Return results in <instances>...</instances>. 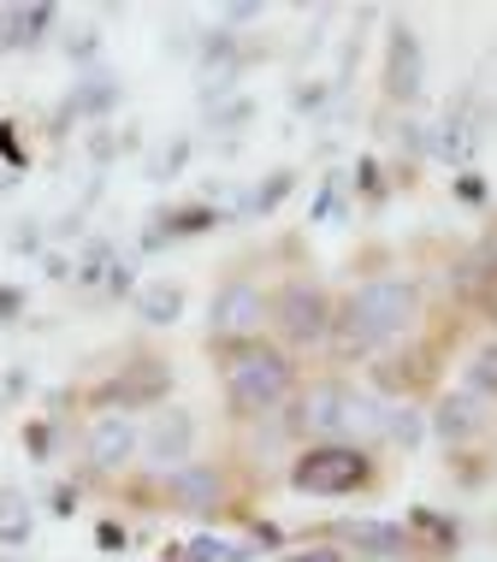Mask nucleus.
<instances>
[{
	"label": "nucleus",
	"mask_w": 497,
	"mask_h": 562,
	"mask_svg": "<svg viewBox=\"0 0 497 562\" xmlns=\"http://www.w3.org/2000/svg\"><path fill=\"white\" fill-rule=\"evenodd\" d=\"M420 321H427V291L409 272H373L361 279L350 296L338 302V321H331V361H380L391 349L415 344L420 338Z\"/></svg>",
	"instance_id": "f257e3e1"
},
{
	"label": "nucleus",
	"mask_w": 497,
	"mask_h": 562,
	"mask_svg": "<svg viewBox=\"0 0 497 562\" xmlns=\"http://www.w3.org/2000/svg\"><path fill=\"white\" fill-rule=\"evenodd\" d=\"M219 385H225V408L237 420H273L296 403V356L279 344H244V349H219Z\"/></svg>",
	"instance_id": "f03ea898"
},
{
	"label": "nucleus",
	"mask_w": 497,
	"mask_h": 562,
	"mask_svg": "<svg viewBox=\"0 0 497 562\" xmlns=\"http://www.w3.org/2000/svg\"><path fill=\"white\" fill-rule=\"evenodd\" d=\"M284 480L303 497H355L380 485V462L361 445H303Z\"/></svg>",
	"instance_id": "7ed1b4c3"
},
{
	"label": "nucleus",
	"mask_w": 497,
	"mask_h": 562,
	"mask_svg": "<svg viewBox=\"0 0 497 562\" xmlns=\"http://www.w3.org/2000/svg\"><path fill=\"white\" fill-rule=\"evenodd\" d=\"M267 326H273V291H261L255 279L231 272L214 291V302H207V344L244 349V344H261Z\"/></svg>",
	"instance_id": "20e7f679"
},
{
	"label": "nucleus",
	"mask_w": 497,
	"mask_h": 562,
	"mask_svg": "<svg viewBox=\"0 0 497 562\" xmlns=\"http://www.w3.org/2000/svg\"><path fill=\"white\" fill-rule=\"evenodd\" d=\"M331 321H338V296L320 279H284L273 291V326L284 349H326Z\"/></svg>",
	"instance_id": "39448f33"
},
{
	"label": "nucleus",
	"mask_w": 497,
	"mask_h": 562,
	"mask_svg": "<svg viewBox=\"0 0 497 562\" xmlns=\"http://www.w3.org/2000/svg\"><path fill=\"white\" fill-rule=\"evenodd\" d=\"M439 361H444V338H427V344L415 338L380 361H368V379L385 403H420L427 391H439Z\"/></svg>",
	"instance_id": "423d86ee"
},
{
	"label": "nucleus",
	"mask_w": 497,
	"mask_h": 562,
	"mask_svg": "<svg viewBox=\"0 0 497 562\" xmlns=\"http://www.w3.org/2000/svg\"><path fill=\"white\" fill-rule=\"evenodd\" d=\"M492 415H497V408L479 403L474 391L462 385V391H439V403H432L427 427H432V438L444 445L450 462H456V456H474V450L492 438Z\"/></svg>",
	"instance_id": "0eeeda50"
},
{
	"label": "nucleus",
	"mask_w": 497,
	"mask_h": 562,
	"mask_svg": "<svg viewBox=\"0 0 497 562\" xmlns=\"http://www.w3.org/2000/svg\"><path fill=\"white\" fill-rule=\"evenodd\" d=\"M380 89L391 108H415L427 95V42L409 19H391L385 30V66H380Z\"/></svg>",
	"instance_id": "6e6552de"
},
{
	"label": "nucleus",
	"mask_w": 497,
	"mask_h": 562,
	"mask_svg": "<svg viewBox=\"0 0 497 562\" xmlns=\"http://www.w3.org/2000/svg\"><path fill=\"white\" fill-rule=\"evenodd\" d=\"M343 403H350V385H343L338 373L308 379V385L296 391V403L284 408L291 438H308V445H343Z\"/></svg>",
	"instance_id": "1a4fd4ad"
},
{
	"label": "nucleus",
	"mask_w": 497,
	"mask_h": 562,
	"mask_svg": "<svg viewBox=\"0 0 497 562\" xmlns=\"http://www.w3.org/2000/svg\"><path fill=\"white\" fill-rule=\"evenodd\" d=\"M155 492L178 515H190V521H214V515L231 509V480H225L219 462H184V468H172V474H160Z\"/></svg>",
	"instance_id": "9d476101"
},
{
	"label": "nucleus",
	"mask_w": 497,
	"mask_h": 562,
	"mask_svg": "<svg viewBox=\"0 0 497 562\" xmlns=\"http://www.w3.org/2000/svg\"><path fill=\"white\" fill-rule=\"evenodd\" d=\"M172 397V368L160 356H137L131 368H118L108 385H95V403L101 415H131V408H166Z\"/></svg>",
	"instance_id": "9b49d317"
},
{
	"label": "nucleus",
	"mask_w": 497,
	"mask_h": 562,
	"mask_svg": "<svg viewBox=\"0 0 497 562\" xmlns=\"http://www.w3.org/2000/svg\"><path fill=\"white\" fill-rule=\"evenodd\" d=\"M137 450H143V427L131 415H95L89 420V432H83L89 474H125Z\"/></svg>",
	"instance_id": "f8f14e48"
},
{
	"label": "nucleus",
	"mask_w": 497,
	"mask_h": 562,
	"mask_svg": "<svg viewBox=\"0 0 497 562\" xmlns=\"http://www.w3.org/2000/svg\"><path fill=\"white\" fill-rule=\"evenodd\" d=\"M143 450H148V462H155L160 474L184 468L190 450H195V415H190V408H178V403H166L160 415L143 427Z\"/></svg>",
	"instance_id": "ddd939ff"
},
{
	"label": "nucleus",
	"mask_w": 497,
	"mask_h": 562,
	"mask_svg": "<svg viewBox=\"0 0 497 562\" xmlns=\"http://www.w3.org/2000/svg\"><path fill=\"white\" fill-rule=\"evenodd\" d=\"M450 291H456V302L468 314H479V321L497 326V267L486 261L479 243H468V249L456 255V267H450Z\"/></svg>",
	"instance_id": "4468645a"
},
{
	"label": "nucleus",
	"mask_w": 497,
	"mask_h": 562,
	"mask_svg": "<svg viewBox=\"0 0 497 562\" xmlns=\"http://www.w3.org/2000/svg\"><path fill=\"white\" fill-rule=\"evenodd\" d=\"M118 101H125V83L108 78V71H89L83 83H71V95H66V108H59L54 125L66 131V125H78V119H108Z\"/></svg>",
	"instance_id": "2eb2a0df"
},
{
	"label": "nucleus",
	"mask_w": 497,
	"mask_h": 562,
	"mask_svg": "<svg viewBox=\"0 0 497 562\" xmlns=\"http://www.w3.org/2000/svg\"><path fill=\"white\" fill-rule=\"evenodd\" d=\"M343 544H355L361 557H380V562H403L415 557V539L403 533V521H343L338 527Z\"/></svg>",
	"instance_id": "dca6fc26"
},
{
	"label": "nucleus",
	"mask_w": 497,
	"mask_h": 562,
	"mask_svg": "<svg viewBox=\"0 0 497 562\" xmlns=\"http://www.w3.org/2000/svg\"><path fill=\"white\" fill-rule=\"evenodd\" d=\"M385 397H368V391L350 385V403H343V445H361V450H380L385 445Z\"/></svg>",
	"instance_id": "f3484780"
},
{
	"label": "nucleus",
	"mask_w": 497,
	"mask_h": 562,
	"mask_svg": "<svg viewBox=\"0 0 497 562\" xmlns=\"http://www.w3.org/2000/svg\"><path fill=\"white\" fill-rule=\"evenodd\" d=\"M403 533L415 539V557H450V551H456V539H462V527L450 521V515H439V509L415 504L409 515H403Z\"/></svg>",
	"instance_id": "a211bd4d"
},
{
	"label": "nucleus",
	"mask_w": 497,
	"mask_h": 562,
	"mask_svg": "<svg viewBox=\"0 0 497 562\" xmlns=\"http://www.w3.org/2000/svg\"><path fill=\"white\" fill-rule=\"evenodd\" d=\"M59 12L48 7V0H30V7H7L0 12V36H7V54L12 48H42V36L54 30Z\"/></svg>",
	"instance_id": "6ab92c4d"
},
{
	"label": "nucleus",
	"mask_w": 497,
	"mask_h": 562,
	"mask_svg": "<svg viewBox=\"0 0 497 562\" xmlns=\"http://www.w3.org/2000/svg\"><path fill=\"white\" fill-rule=\"evenodd\" d=\"M474 148H479V131L468 125V113H444L439 131H432V160L468 172V155H474Z\"/></svg>",
	"instance_id": "aec40b11"
},
{
	"label": "nucleus",
	"mask_w": 497,
	"mask_h": 562,
	"mask_svg": "<svg viewBox=\"0 0 497 562\" xmlns=\"http://www.w3.org/2000/svg\"><path fill=\"white\" fill-rule=\"evenodd\" d=\"M36 533V504L19 492V485H0V551H19Z\"/></svg>",
	"instance_id": "412c9836"
},
{
	"label": "nucleus",
	"mask_w": 497,
	"mask_h": 562,
	"mask_svg": "<svg viewBox=\"0 0 497 562\" xmlns=\"http://www.w3.org/2000/svg\"><path fill=\"white\" fill-rule=\"evenodd\" d=\"M255 557V544H231V539H214V533H202V539H190V544H166L160 562H249Z\"/></svg>",
	"instance_id": "4be33fe9"
},
{
	"label": "nucleus",
	"mask_w": 497,
	"mask_h": 562,
	"mask_svg": "<svg viewBox=\"0 0 497 562\" xmlns=\"http://www.w3.org/2000/svg\"><path fill=\"white\" fill-rule=\"evenodd\" d=\"M178 314H184V284H143L137 291V321L143 326H178Z\"/></svg>",
	"instance_id": "5701e85b"
},
{
	"label": "nucleus",
	"mask_w": 497,
	"mask_h": 562,
	"mask_svg": "<svg viewBox=\"0 0 497 562\" xmlns=\"http://www.w3.org/2000/svg\"><path fill=\"white\" fill-rule=\"evenodd\" d=\"M195 59H202V71L207 78H225V71H237V30H202V36H195Z\"/></svg>",
	"instance_id": "b1692460"
},
{
	"label": "nucleus",
	"mask_w": 497,
	"mask_h": 562,
	"mask_svg": "<svg viewBox=\"0 0 497 562\" xmlns=\"http://www.w3.org/2000/svg\"><path fill=\"white\" fill-rule=\"evenodd\" d=\"M427 415H420V403H391L385 408V445H397V450H420L427 445Z\"/></svg>",
	"instance_id": "393cba45"
},
{
	"label": "nucleus",
	"mask_w": 497,
	"mask_h": 562,
	"mask_svg": "<svg viewBox=\"0 0 497 562\" xmlns=\"http://www.w3.org/2000/svg\"><path fill=\"white\" fill-rule=\"evenodd\" d=\"M291 190H296V172H291V166H279V172H267V184H255V190L244 195V214H249V220H267Z\"/></svg>",
	"instance_id": "a878e982"
},
{
	"label": "nucleus",
	"mask_w": 497,
	"mask_h": 562,
	"mask_svg": "<svg viewBox=\"0 0 497 562\" xmlns=\"http://www.w3.org/2000/svg\"><path fill=\"white\" fill-rule=\"evenodd\" d=\"M113 267H118V249H113V243H89V255L71 267V284H78V291H95V284L108 291Z\"/></svg>",
	"instance_id": "bb28decb"
},
{
	"label": "nucleus",
	"mask_w": 497,
	"mask_h": 562,
	"mask_svg": "<svg viewBox=\"0 0 497 562\" xmlns=\"http://www.w3.org/2000/svg\"><path fill=\"white\" fill-rule=\"evenodd\" d=\"M468 391H474L479 403H492V408H497V331L468 356Z\"/></svg>",
	"instance_id": "cd10ccee"
},
{
	"label": "nucleus",
	"mask_w": 497,
	"mask_h": 562,
	"mask_svg": "<svg viewBox=\"0 0 497 562\" xmlns=\"http://www.w3.org/2000/svg\"><path fill=\"white\" fill-rule=\"evenodd\" d=\"M160 225H166V237H202V232H214L219 225V207L214 202H195V207H178V214H160Z\"/></svg>",
	"instance_id": "c85d7f7f"
},
{
	"label": "nucleus",
	"mask_w": 497,
	"mask_h": 562,
	"mask_svg": "<svg viewBox=\"0 0 497 562\" xmlns=\"http://www.w3.org/2000/svg\"><path fill=\"white\" fill-rule=\"evenodd\" d=\"M184 166H190V136H172L166 148H155V155H148V178H155V184H172Z\"/></svg>",
	"instance_id": "c756f323"
},
{
	"label": "nucleus",
	"mask_w": 497,
	"mask_h": 562,
	"mask_svg": "<svg viewBox=\"0 0 497 562\" xmlns=\"http://www.w3.org/2000/svg\"><path fill=\"white\" fill-rule=\"evenodd\" d=\"M450 190H456V202H468V207H486V172H474V166H468V172H456V178H450Z\"/></svg>",
	"instance_id": "7c9ffc66"
},
{
	"label": "nucleus",
	"mask_w": 497,
	"mask_h": 562,
	"mask_svg": "<svg viewBox=\"0 0 497 562\" xmlns=\"http://www.w3.org/2000/svg\"><path fill=\"white\" fill-rule=\"evenodd\" d=\"M355 190H361V195H373V202L385 195V166L373 160V155H361V160H355Z\"/></svg>",
	"instance_id": "2f4dec72"
},
{
	"label": "nucleus",
	"mask_w": 497,
	"mask_h": 562,
	"mask_svg": "<svg viewBox=\"0 0 497 562\" xmlns=\"http://www.w3.org/2000/svg\"><path fill=\"white\" fill-rule=\"evenodd\" d=\"M279 562H350L343 544H296V551H284Z\"/></svg>",
	"instance_id": "473e14b6"
},
{
	"label": "nucleus",
	"mask_w": 497,
	"mask_h": 562,
	"mask_svg": "<svg viewBox=\"0 0 497 562\" xmlns=\"http://www.w3.org/2000/svg\"><path fill=\"white\" fill-rule=\"evenodd\" d=\"M78 504H83V492H78V485H66V480L48 492V515H54V521H71V515H78Z\"/></svg>",
	"instance_id": "72a5a7b5"
},
{
	"label": "nucleus",
	"mask_w": 497,
	"mask_h": 562,
	"mask_svg": "<svg viewBox=\"0 0 497 562\" xmlns=\"http://www.w3.org/2000/svg\"><path fill=\"white\" fill-rule=\"evenodd\" d=\"M207 113H214V131H219V125H249L255 101H249V95H231V101H219V108H207Z\"/></svg>",
	"instance_id": "f704fd0d"
},
{
	"label": "nucleus",
	"mask_w": 497,
	"mask_h": 562,
	"mask_svg": "<svg viewBox=\"0 0 497 562\" xmlns=\"http://www.w3.org/2000/svg\"><path fill=\"white\" fill-rule=\"evenodd\" d=\"M95 54H101V30H78V36H66V59H78V66H89Z\"/></svg>",
	"instance_id": "c9c22d12"
},
{
	"label": "nucleus",
	"mask_w": 497,
	"mask_h": 562,
	"mask_svg": "<svg viewBox=\"0 0 497 562\" xmlns=\"http://www.w3.org/2000/svg\"><path fill=\"white\" fill-rule=\"evenodd\" d=\"M95 544H101V551H125V544H131L125 521H95Z\"/></svg>",
	"instance_id": "e433bc0d"
},
{
	"label": "nucleus",
	"mask_w": 497,
	"mask_h": 562,
	"mask_svg": "<svg viewBox=\"0 0 497 562\" xmlns=\"http://www.w3.org/2000/svg\"><path fill=\"white\" fill-rule=\"evenodd\" d=\"M7 249H12V255H36V249H42V232H36V220H24L19 232L7 237Z\"/></svg>",
	"instance_id": "4c0bfd02"
},
{
	"label": "nucleus",
	"mask_w": 497,
	"mask_h": 562,
	"mask_svg": "<svg viewBox=\"0 0 497 562\" xmlns=\"http://www.w3.org/2000/svg\"><path fill=\"white\" fill-rule=\"evenodd\" d=\"M131 143V136H113V131H95V136H89V155H95L101 166H108L113 155H118V148H125Z\"/></svg>",
	"instance_id": "58836bf2"
},
{
	"label": "nucleus",
	"mask_w": 497,
	"mask_h": 562,
	"mask_svg": "<svg viewBox=\"0 0 497 562\" xmlns=\"http://www.w3.org/2000/svg\"><path fill=\"white\" fill-rule=\"evenodd\" d=\"M0 160H7V166H24L30 160L24 143H19V125H0Z\"/></svg>",
	"instance_id": "ea45409f"
},
{
	"label": "nucleus",
	"mask_w": 497,
	"mask_h": 562,
	"mask_svg": "<svg viewBox=\"0 0 497 562\" xmlns=\"http://www.w3.org/2000/svg\"><path fill=\"white\" fill-rule=\"evenodd\" d=\"M24 445H30V456H36V462H42V456H48V445H54L48 420H30V427H24Z\"/></svg>",
	"instance_id": "a19ab883"
},
{
	"label": "nucleus",
	"mask_w": 497,
	"mask_h": 562,
	"mask_svg": "<svg viewBox=\"0 0 497 562\" xmlns=\"http://www.w3.org/2000/svg\"><path fill=\"white\" fill-rule=\"evenodd\" d=\"M296 113H314V108H320V101H326V83H303V89H296Z\"/></svg>",
	"instance_id": "79ce46f5"
},
{
	"label": "nucleus",
	"mask_w": 497,
	"mask_h": 562,
	"mask_svg": "<svg viewBox=\"0 0 497 562\" xmlns=\"http://www.w3.org/2000/svg\"><path fill=\"white\" fill-rule=\"evenodd\" d=\"M24 314V291H7V284H0V321H19Z\"/></svg>",
	"instance_id": "37998d69"
},
{
	"label": "nucleus",
	"mask_w": 497,
	"mask_h": 562,
	"mask_svg": "<svg viewBox=\"0 0 497 562\" xmlns=\"http://www.w3.org/2000/svg\"><path fill=\"white\" fill-rule=\"evenodd\" d=\"M479 249H486V261L497 267V207L486 214V232H479Z\"/></svg>",
	"instance_id": "c03bdc74"
},
{
	"label": "nucleus",
	"mask_w": 497,
	"mask_h": 562,
	"mask_svg": "<svg viewBox=\"0 0 497 562\" xmlns=\"http://www.w3.org/2000/svg\"><path fill=\"white\" fill-rule=\"evenodd\" d=\"M108 296H131V267H125V261L113 267V279H108Z\"/></svg>",
	"instance_id": "a18cd8bd"
},
{
	"label": "nucleus",
	"mask_w": 497,
	"mask_h": 562,
	"mask_svg": "<svg viewBox=\"0 0 497 562\" xmlns=\"http://www.w3.org/2000/svg\"><path fill=\"white\" fill-rule=\"evenodd\" d=\"M0 59H7V36H0Z\"/></svg>",
	"instance_id": "49530a36"
},
{
	"label": "nucleus",
	"mask_w": 497,
	"mask_h": 562,
	"mask_svg": "<svg viewBox=\"0 0 497 562\" xmlns=\"http://www.w3.org/2000/svg\"><path fill=\"white\" fill-rule=\"evenodd\" d=\"M0 562H12V557H0Z\"/></svg>",
	"instance_id": "de8ad7c7"
}]
</instances>
